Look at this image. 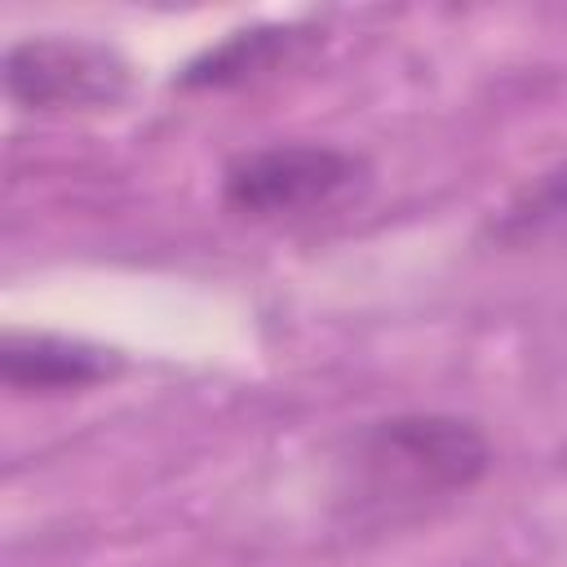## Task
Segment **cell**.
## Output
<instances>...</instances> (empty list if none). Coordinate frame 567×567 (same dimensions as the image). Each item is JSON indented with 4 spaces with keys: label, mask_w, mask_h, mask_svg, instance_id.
<instances>
[{
    "label": "cell",
    "mask_w": 567,
    "mask_h": 567,
    "mask_svg": "<svg viewBox=\"0 0 567 567\" xmlns=\"http://www.w3.org/2000/svg\"><path fill=\"white\" fill-rule=\"evenodd\" d=\"M368 159L328 142H275L244 151L221 173V204L239 217H301L363 190Z\"/></svg>",
    "instance_id": "2"
},
{
    "label": "cell",
    "mask_w": 567,
    "mask_h": 567,
    "mask_svg": "<svg viewBox=\"0 0 567 567\" xmlns=\"http://www.w3.org/2000/svg\"><path fill=\"white\" fill-rule=\"evenodd\" d=\"M315 40V27H301V22H270V27H248V31H235L226 35L217 49L199 53L182 75L177 84L182 89H226V84H239V80H252L279 62H288L297 49H306Z\"/></svg>",
    "instance_id": "5"
},
{
    "label": "cell",
    "mask_w": 567,
    "mask_h": 567,
    "mask_svg": "<svg viewBox=\"0 0 567 567\" xmlns=\"http://www.w3.org/2000/svg\"><path fill=\"white\" fill-rule=\"evenodd\" d=\"M128 62L93 35H27L4 49V89L27 111H97L128 93Z\"/></svg>",
    "instance_id": "3"
},
{
    "label": "cell",
    "mask_w": 567,
    "mask_h": 567,
    "mask_svg": "<svg viewBox=\"0 0 567 567\" xmlns=\"http://www.w3.org/2000/svg\"><path fill=\"white\" fill-rule=\"evenodd\" d=\"M120 359L89 341H66L53 332H4L0 372L9 390H80L106 381Z\"/></svg>",
    "instance_id": "4"
},
{
    "label": "cell",
    "mask_w": 567,
    "mask_h": 567,
    "mask_svg": "<svg viewBox=\"0 0 567 567\" xmlns=\"http://www.w3.org/2000/svg\"><path fill=\"white\" fill-rule=\"evenodd\" d=\"M567 217V164L545 173L536 186H527L501 217V235H527L545 221H558Z\"/></svg>",
    "instance_id": "6"
},
{
    "label": "cell",
    "mask_w": 567,
    "mask_h": 567,
    "mask_svg": "<svg viewBox=\"0 0 567 567\" xmlns=\"http://www.w3.org/2000/svg\"><path fill=\"white\" fill-rule=\"evenodd\" d=\"M487 465V434L470 416L447 412H394L368 421L350 439L354 496L390 509H416L425 501L470 492Z\"/></svg>",
    "instance_id": "1"
}]
</instances>
